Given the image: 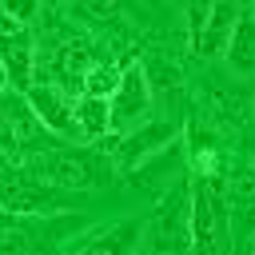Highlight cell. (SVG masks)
Listing matches in <instances>:
<instances>
[{
  "mask_svg": "<svg viewBox=\"0 0 255 255\" xmlns=\"http://www.w3.org/2000/svg\"><path fill=\"white\" fill-rule=\"evenodd\" d=\"M8 88V72H4V64H0V92Z\"/></svg>",
  "mask_w": 255,
  "mask_h": 255,
  "instance_id": "19",
  "label": "cell"
},
{
  "mask_svg": "<svg viewBox=\"0 0 255 255\" xmlns=\"http://www.w3.org/2000/svg\"><path fill=\"white\" fill-rule=\"evenodd\" d=\"M175 135H179V131H175V124H167V120L143 124V128H128V135L116 143V163H120L124 171H131V167L155 159L167 143H175Z\"/></svg>",
  "mask_w": 255,
  "mask_h": 255,
  "instance_id": "5",
  "label": "cell"
},
{
  "mask_svg": "<svg viewBox=\"0 0 255 255\" xmlns=\"http://www.w3.org/2000/svg\"><path fill=\"white\" fill-rule=\"evenodd\" d=\"M44 4H60V0H44Z\"/></svg>",
  "mask_w": 255,
  "mask_h": 255,
  "instance_id": "21",
  "label": "cell"
},
{
  "mask_svg": "<svg viewBox=\"0 0 255 255\" xmlns=\"http://www.w3.org/2000/svg\"><path fill=\"white\" fill-rule=\"evenodd\" d=\"M247 255H255V235H251V239H247Z\"/></svg>",
  "mask_w": 255,
  "mask_h": 255,
  "instance_id": "20",
  "label": "cell"
},
{
  "mask_svg": "<svg viewBox=\"0 0 255 255\" xmlns=\"http://www.w3.org/2000/svg\"><path fill=\"white\" fill-rule=\"evenodd\" d=\"M108 108H112V128H124V131L147 116V108H151V88H147L143 68L131 64V68L120 72V88L112 92Z\"/></svg>",
  "mask_w": 255,
  "mask_h": 255,
  "instance_id": "4",
  "label": "cell"
},
{
  "mask_svg": "<svg viewBox=\"0 0 255 255\" xmlns=\"http://www.w3.org/2000/svg\"><path fill=\"white\" fill-rule=\"evenodd\" d=\"M24 100H28V108L36 112V120H40L48 131L68 135V139H84V135H80V128H76V116H72V104H76V100H64V92H60V88L32 84V88L24 92Z\"/></svg>",
  "mask_w": 255,
  "mask_h": 255,
  "instance_id": "6",
  "label": "cell"
},
{
  "mask_svg": "<svg viewBox=\"0 0 255 255\" xmlns=\"http://www.w3.org/2000/svg\"><path fill=\"white\" fill-rule=\"evenodd\" d=\"M28 175L36 183L52 187V191H80V187H88V183L100 179V171H96V163L88 155H64V151H52V155L32 159L28 163Z\"/></svg>",
  "mask_w": 255,
  "mask_h": 255,
  "instance_id": "2",
  "label": "cell"
},
{
  "mask_svg": "<svg viewBox=\"0 0 255 255\" xmlns=\"http://www.w3.org/2000/svg\"><path fill=\"white\" fill-rule=\"evenodd\" d=\"M4 32H16V24H12V20H8L4 12H0V36H4Z\"/></svg>",
  "mask_w": 255,
  "mask_h": 255,
  "instance_id": "18",
  "label": "cell"
},
{
  "mask_svg": "<svg viewBox=\"0 0 255 255\" xmlns=\"http://www.w3.org/2000/svg\"><path fill=\"white\" fill-rule=\"evenodd\" d=\"M120 88V72L116 68H108V64H96V68H88V76H84V84H80V92L84 96H100V100H112V92Z\"/></svg>",
  "mask_w": 255,
  "mask_h": 255,
  "instance_id": "13",
  "label": "cell"
},
{
  "mask_svg": "<svg viewBox=\"0 0 255 255\" xmlns=\"http://www.w3.org/2000/svg\"><path fill=\"white\" fill-rule=\"evenodd\" d=\"M40 120H36V112L28 108V100L16 92V96H4L0 92V151L4 155H20L36 135H40Z\"/></svg>",
  "mask_w": 255,
  "mask_h": 255,
  "instance_id": "3",
  "label": "cell"
},
{
  "mask_svg": "<svg viewBox=\"0 0 255 255\" xmlns=\"http://www.w3.org/2000/svg\"><path fill=\"white\" fill-rule=\"evenodd\" d=\"M28 251V243H24V235L12 227V231H0V255H24Z\"/></svg>",
  "mask_w": 255,
  "mask_h": 255,
  "instance_id": "16",
  "label": "cell"
},
{
  "mask_svg": "<svg viewBox=\"0 0 255 255\" xmlns=\"http://www.w3.org/2000/svg\"><path fill=\"white\" fill-rule=\"evenodd\" d=\"M191 243L199 255H227V191L219 175H199L191 195Z\"/></svg>",
  "mask_w": 255,
  "mask_h": 255,
  "instance_id": "1",
  "label": "cell"
},
{
  "mask_svg": "<svg viewBox=\"0 0 255 255\" xmlns=\"http://www.w3.org/2000/svg\"><path fill=\"white\" fill-rule=\"evenodd\" d=\"M36 60V44H32V32H4L0 36V64L8 72V88H16L20 96L32 88V64Z\"/></svg>",
  "mask_w": 255,
  "mask_h": 255,
  "instance_id": "7",
  "label": "cell"
},
{
  "mask_svg": "<svg viewBox=\"0 0 255 255\" xmlns=\"http://www.w3.org/2000/svg\"><path fill=\"white\" fill-rule=\"evenodd\" d=\"M223 52H227V64L235 72H255V16L251 12H239Z\"/></svg>",
  "mask_w": 255,
  "mask_h": 255,
  "instance_id": "9",
  "label": "cell"
},
{
  "mask_svg": "<svg viewBox=\"0 0 255 255\" xmlns=\"http://www.w3.org/2000/svg\"><path fill=\"white\" fill-rule=\"evenodd\" d=\"M56 68H60V80H64L68 88H80L84 76H88V68H96L92 48H88L84 40H68V44L56 52Z\"/></svg>",
  "mask_w": 255,
  "mask_h": 255,
  "instance_id": "12",
  "label": "cell"
},
{
  "mask_svg": "<svg viewBox=\"0 0 255 255\" xmlns=\"http://www.w3.org/2000/svg\"><path fill=\"white\" fill-rule=\"evenodd\" d=\"M36 4H40V0H0V12L20 28V24H28V20L36 16Z\"/></svg>",
  "mask_w": 255,
  "mask_h": 255,
  "instance_id": "14",
  "label": "cell"
},
{
  "mask_svg": "<svg viewBox=\"0 0 255 255\" xmlns=\"http://www.w3.org/2000/svg\"><path fill=\"white\" fill-rule=\"evenodd\" d=\"M211 8H215V0H187V24H191V40L203 32V24H207Z\"/></svg>",
  "mask_w": 255,
  "mask_h": 255,
  "instance_id": "15",
  "label": "cell"
},
{
  "mask_svg": "<svg viewBox=\"0 0 255 255\" xmlns=\"http://www.w3.org/2000/svg\"><path fill=\"white\" fill-rule=\"evenodd\" d=\"M143 239V223L139 219H128V223H116L108 235H100L96 243H88L80 255H135Z\"/></svg>",
  "mask_w": 255,
  "mask_h": 255,
  "instance_id": "10",
  "label": "cell"
},
{
  "mask_svg": "<svg viewBox=\"0 0 255 255\" xmlns=\"http://www.w3.org/2000/svg\"><path fill=\"white\" fill-rule=\"evenodd\" d=\"M0 163H4V151H0Z\"/></svg>",
  "mask_w": 255,
  "mask_h": 255,
  "instance_id": "22",
  "label": "cell"
},
{
  "mask_svg": "<svg viewBox=\"0 0 255 255\" xmlns=\"http://www.w3.org/2000/svg\"><path fill=\"white\" fill-rule=\"evenodd\" d=\"M12 223H16V215L12 211H0V231H12Z\"/></svg>",
  "mask_w": 255,
  "mask_h": 255,
  "instance_id": "17",
  "label": "cell"
},
{
  "mask_svg": "<svg viewBox=\"0 0 255 255\" xmlns=\"http://www.w3.org/2000/svg\"><path fill=\"white\" fill-rule=\"evenodd\" d=\"M72 116H76V128H80L84 139H96V135H104L112 128V108L100 96H80L72 104Z\"/></svg>",
  "mask_w": 255,
  "mask_h": 255,
  "instance_id": "11",
  "label": "cell"
},
{
  "mask_svg": "<svg viewBox=\"0 0 255 255\" xmlns=\"http://www.w3.org/2000/svg\"><path fill=\"white\" fill-rule=\"evenodd\" d=\"M239 8H243V4H235V0H215L203 32L191 40L199 56H219V52L227 48V36H231V28H235V20H239Z\"/></svg>",
  "mask_w": 255,
  "mask_h": 255,
  "instance_id": "8",
  "label": "cell"
}]
</instances>
